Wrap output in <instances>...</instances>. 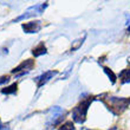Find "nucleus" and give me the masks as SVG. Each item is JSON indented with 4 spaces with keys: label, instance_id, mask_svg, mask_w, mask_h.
<instances>
[{
    "label": "nucleus",
    "instance_id": "obj_1",
    "mask_svg": "<svg viewBox=\"0 0 130 130\" xmlns=\"http://www.w3.org/2000/svg\"><path fill=\"white\" fill-rule=\"evenodd\" d=\"M109 110L112 111L115 115H120L127 109L130 104V99L128 98H118V97H109L104 101Z\"/></svg>",
    "mask_w": 130,
    "mask_h": 130
},
{
    "label": "nucleus",
    "instance_id": "obj_10",
    "mask_svg": "<svg viewBox=\"0 0 130 130\" xmlns=\"http://www.w3.org/2000/svg\"><path fill=\"white\" fill-rule=\"evenodd\" d=\"M17 89H18V84H17V83H13L12 85L7 86V88H5V89L1 90V92L5 93V95H11V93H15V92H17Z\"/></svg>",
    "mask_w": 130,
    "mask_h": 130
},
{
    "label": "nucleus",
    "instance_id": "obj_13",
    "mask_svg": "<svg viewBox=\"0 0 130 130\" xmlns=\"http://www.w3.org/2000/svg\"><path fill=\"white\" fill-rule=\"evenodd\" d=\"M85 38L86 36H84V37L82 38V39H78V40H76L75 41V44L72 45V47H71V51H76V50H78L80 46H82V44L84 43V40H85Z\"/></svg>",
    "mask_w": 130,
    "mask_h": 130
},
{
    "label": "nucleus",
    "instance_id": "obj_18",
    "mask_svg": "<svg viewBox=\"0 0 130 130\" xmlns=\"http://www.w3.org/2000/svg\"><path fill=\"white\" fill-rule=\"evenodd\" d=\"M110 130H116V127H113L112 129H110Z\"/></svg>",
    "mask_w": 130,
    "mask_h": 130
},
{
    "label": "nucleus",
    "instance_id": "obj_19",
    "mask_svg": "<svg viewBox=\"0 0 130 130\" xmlns=\"http://www.w3.org/2000/svg\"><path fill=\"white\" fill-rule=\"evenodd\" d=\"M128 63H129V64H130V57H129V58H128Z\"/></svg>",
    "mask_w": 130,
    "mask_h": 130
},
{
    "label": "nucleus",
    "instance_id": "obj_4",
    "mask_svg": "<svg viewBox=\"0 0 130 130\" xmlns=\"http://www.w3.org/2000/svg\"><path fill=\"white\" fill-rule=\"evenodd\" d=\"M64 113L65 111L60 108V106H53L50 111V115H48V125H56L58 124L60 121L64 118Z\"/></svg>",
    "mask_w": 130,
    "mask_h": 130
},
{
    "label": "nucleus",
    "instance_id": "obj_5",
    "mask_svg": "<svg viewBox=\"0 0 130 130\" xmlns=\"http://www.w3.org/2000/svg\"><path fill=\"white\" fill-rule=\"evenodd\" d=\"M34 66V60L32 59H26L23 63L18 65L17 68H14L12 70V73H18V76H23L25 75L26 72H28L30 70H32Z\"/></svg>",
    "mask_w": 130,
    "mask_h": 130
},
{
    "label": "nucleus",
    "instance_id": "obj_12",
    "mask_svg": "<svg viewBox=\"0 0 130 130\" xmlns=\"http://www.w3.org/2000/svg\"><path fill=\"white\" fill-rule=\"evenodd\" d=\"M58 130H76V128H75V125H73V123L69 121V122H65L64 124H62Z\"/></svg>",
    "mask_w": 130,
    "mask_h": 130
},
{
    "label": "nucleus",
    "instance_id": "obj_7",
    "mask_svg": "<svg viewBox=\"0 0 130 130\" xmlns=\"http://www.w3.org/2000/svg\"><path fill=\"white\" fill-rule=\"evenodd\" d=\"M57 73H58V71H53V70L44 72V73H43L41 76H39L38 78H36V80H37V86H38V88L43 86L45 83H47L51 78H53V77H55Z\"/></svg>",
    "mask_w": 130,
    "mask_h": 130
},
{
    "label": "nucleus",
    "instance_id": "obj_8",
    "mask_svg": "<svg viewBox=\"0 0 130 130\" xmlns=\"http://www.w3.org/2000/svg\"><path fill=\"white\" fill-rule=\"evenodd\" d=\"M47 53V50H46V46L44 45V43H40V44H38L36 47H33L32 50V55L34 57H40L43 55H46Z\"/></svg>",
    "mask_w": 130,
    "mask_h": 130
},
{
    "label": "nucleus",
    "instance_id": "obj_16",
    "mask_svg": "<svg viewBox=\"0 0 130 130\" xmlns=\"http://www.w3.org/2000/svg\"><path fill=\"white\" fill-rule=\"evenodd\" d=\"M127 25H128V32H130V15H127Z\"/></svg>",
    "mask_w": 130,
    "mask_h": 130
},
{
    "label": "nucleus",
    "instance_id": "obj_15",
    "mask_svg": "<svg viewBox=\"0 0 130 130\" xmlns=\"http://www.w3.org/2000/svg\"><path fill=\"white\" fill-rule=\"evenodd\" d=\"M0 130H10L8 124H1V125H0Z\"/></svg>",
    "mask_w": 130,
    "mask_h": 130
},
{
    "label": "nucleus",
    "instance_id": "obj_20",
    "mask_svg": "<svg viewBox=\"0 0 130 130\" xmlns=\"http://www.w3.org/2000/svg\"><path fill=\"white\" fill-rule=\"evenodd\" d=\"M0 125H1V122H0Z\"/></svg>",
    "mask_w": 130,
    "mask_h": 130
},
{
    "label": "nucleus",
    "instance_id": "obj_14",
    "mask_svg": "<svg viewBox=\"0 0 130 130\" xmlns=\"http://www.w3.org/2000/svg\"><path fill=\"white\" fill-rule=\"evenodd\" d=\"M8 80H10V76H1V77H0V85L7 83Z\"/></svg>",
    "mask_w": 130,
    "mask_h": 130
},
{
    "label": "nucleus",
    "instance_id": "obj_6",
    "mask_svg": "<svg viewBox=\"0 0 130 130\" xmlns=\"http://www.w3.org/2000/svg\"><path fill=\"white\" fill-rule=\"evenodd\" d=\"M21 27L26 33H38L41 28V21H30V23H25L21 25Z\"/></svg>",
    "mask_w": 130,
    "mask_h": 130
},
{
    "label": "nucleus",
    "instance_id": "obj_3",
    "mask_svg": "<svg viewBox=\"0 0 130 130\" xmlns=\"http://www.w3.org/2000/svg\"><path fill=\"white\" fill-rule=\"evenodd\" d=\"M46 7H47V3H44V4H40V5H36V6L30 7V8H28V10L26 11L24 14H21L20 17H18L17 19H14L13 23H15V21H19V20H23V19H26V18L38 15V14L43 13Z\"/></svg>",
    "mask_w": 130,
    "mask_h": 130
},
{
    "label": "nucleus",
    "instance_id": "obj_9",
    "mask_svg": "<svg viewBox=\"0 0 130 130\" xmlns=\"http://www.w3.org/2000/svg\"><path fill=\"white\" fill-rule=\"evenodd\" d=\"M120 80L122 84L130 82V69H124L120 73Z\"/></svg>",
    "mask_w": 130,
    "mask_h": 130
},
{
    "label": "nucleus",
    "instance_id": "obj_17",
    "mask_svg": "<svg viewBox=\"0 0 130 130\" xmlns=\"http://www.w3.org/2000/svg\"><path fill=\"white\" fill-rule=\"evenodd\" d=\"M82 130H91V129H88V128H82Z\"/></svg>",
    "mask_w": 130,
    "mask_h": 130
},
{
    "label": "nucleus",
    "instance_id": "obj_11",
    "mask_svg": "<svg viewBox=\"0 0 130 130\" xmlns=\"http://www.w3.org/2000/svg\"><path fill=\"white\" fill-rule=\"evenodd\" d=\"M103 70H104V72L106 73V76L111 79V83H112V84L116 82V75H115V73H113V72L111 71L109 68H105V66H104V68H103Z\"/></svg>",
    "mask_w": 130,
    "mask_h": 130
},
{
    "label": "nucleus",
    "instance_id": "obj_2",
    "mask_svg": "<svg viewBox=\"0 0 130 130\" xmlns=\"http://www.w3.org/2000/svg\"><path fill=\"white\" fill-rule=\"evenodd\" d=\"M93 101L92 97H89V98L82 101L80 104L76 106L73 111H72V120L75 121L76 123H84V121L86 118V113H88V110H89V106L91 104V102Z\"/></svg>",
    "mask_w": 130,
    "mask_h": 130
}]
</instances>
